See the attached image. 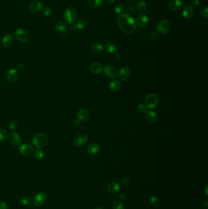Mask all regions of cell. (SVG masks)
Wrapping results in <instances>:
<instances>
[{"instance_id":"38","label":"cell","mask_w":208,"mask_h":209,"mask_svg":"<svg viewBox=\"0 0 208 209\" xmlns=\"http://www.w3.org/2000/svg\"><path fill=\"white\" fill-rule=\"evenodd\" d=\"M124 206L120 201H116L113 204V209H124Z\"/></svg>"},{"instance_id":"24","label":"cell","mask_w":208,"mask_h":209,"mask_svg":"<svg viewBox=\"0 0 208 209\" xmlns=\"http://www.w3.org/2000/svg\"><path fill=\"white\" fill-rule=\"evenodd\" d=\"M103 50H104L103 45L99 43L94 44L91 46V51L93 54H96V55L100 54L103 51Z\"/></svg>"},{"instance_id":"34","label":"cell","mask_w":208,"mask_h":209,"mask_svg":"<svg viewBox=\"0 0 208 209\" xmlns=\"http://www.w3.org/2000/svg\"><path fill=\"white\" fill-rule=\"evenodd\" d=\"M114 11L117 14L120 15V14H121L123 13V12L125 11V9H124V7L121 4H117V6H115Z\"/></svg>"},{"instance_id":"53","label":"cell","mask_w":208,"mask_h":209,"mask_svg":"<svg viewBox=\"0 0 208 209\" xmlns=\"http://www.w3.org/2000/svg\"><path fill=\"white\" fill-rule=\"evenodd\" d=\"M95 209H103L102 208H101V207H97V208H95Z\"/></svg>"},{"instance_id":"33","label":"cell","mask_w":208,"mask_h":209,"mask_svg":"<svg viewBox=\"0 0 208 209\" xmlns=\"http://www.w3.org/2000/svg\"><path fill=\"white\" fill-rule=\"evenodd\" d=\"M200 16L204 18V19H206L208 18V7H205L203 8H202L200 11Z\"/></svg>"},{"instance_id":"22","label":"cell","mask_w":208,"mask_h":209,"mask_svg":"<svg viewBox=\"0 0 208 209\" xmlns=\"http://www.w3.org/2000/svg\"><path fill=\"white\" fill-rule=\"evenodd\" d=\"M14 42V37L12 34H7L5 35L2 39V44L6 47L11 46Z\"/></svg>"},{"instance_id":"8","label":"cell","mask_w":208,"mask_h":209,"mask_svg":"<svg viewBox=\"0 0 208 209\" xmlns=\"http://www.w3.org/2000/svg\"><path fill=\"white\" fill-rule=\"evenodd\" d=\"M88 141V138L84 134H77L74 138V144L78 147H83L85 146Z\"/></svg>"},{"instance_id":"11","label":"cell","mask_w":208,"mask_h":209,"mask_svg":"<svg viewBox=\"0 0 208 209\" xmlns=\"http://www.w3.org/2000/svg\"><path fill=\"white\" fill-rule=\"evenodd\" d=\"M149 19L148 16L145 14H140L137 15L135 20V24L140 27H145L148 25Z\"/></svg>"},{"instance_id":"44","label":"cell","mask_w":208,"mask_h":209,"mask_svg":"<svg viewBox=\"0 0 208 209\" xmlns=\"http://www.w3.org/2000/svg\"><path fill=\"white\" fill-rule=\"evenodd\" d=\"M200 2L199 0H193L191 5L193 6V7H196L200 6Z\"/></svg>"},{"instance_id":"45","label":"cell","mask_w":208,"mask_h":209,"mask_svg":"<svg viewBox=\"0 0 208 209\" xmlns=\"http://www.w3.org/2000/svg\"><path fill=\"white\" fill-rule=\"evenodd\" d=\"M119 199L122 201H125L126 199V194H125V193H121L120 195L119 196Z\"/></svg>"},{"instance_id":"6","label":"cell","mask_w":208,"mask_h":209,"mask_svg":"<svg viewBox=\"0 0 208 209\" xmlns=\"http://www.w3.org/2000/svg\"><path fill=\"white\" fill-rule=\"evenodd\" d=\"M171 27V24L169 21L163 20L160 22L157 26V32L161 34H166L170 30Z\"/></svg>"},{"instance_id":"39","label":"cell","mask_w":208,"mask_h":209,"mask_svg":"<svg viewBox=\"0 0 208 209\" xmlns=\"http://www.w3.org/2000/svg\"><path fill=\"white\" fill-rule=\"evenodd\" d=\"M9 127L11 130H15L17 129L18 127V122L17 120H13L10 123V125H9Z\"/></svg>"},{"instance_id":"52","label":"cell","mask_w":208,"mask_h":209,"mask_svg":"<svg viewBox=\"0 0 208 209\" xmlns=\"http://www.w3.org/2000/svg\"><path fill=\"white\" fill-rule=\"evenodd\" d=\"M205 192H206V196H208V185L206 186V188H205Z\"/></svg>"},{"instance_id":"12","label":"cell","mask_w":208,"mask_h":209,"mask_svg":"<svg viewBox=\"0 0 208 209\" xmlns=\"http://www.w3.org/2000/svg\"><path fill=\"white\" fill-rule=\"evenodd\" d=\"M131 70L130 68L128 67H122L119 70V78L122 81H126L131 76Z\"/></svg>"},{"instance_id":"50","label":"cell","mask_w":208,"mask_h":209,"mask_svg":"<svg viewBox=\"0 0 208 209\" xmlns=\"http://www.w3.org/2000/svg\"><path fill=\"white\" fill-rule=\"evenodd\" d=\"M80 121L79 120H76L75 121H74V124H75V125H79V124H80Z\"/></svg>"},{"instance_id":"48","label":"cell","mask_w":208,"mask_h":209,"mask_svg":"<svg viewBox=\"0 0 208 209\" xmlns=\"http://www.w3.org/2000/svg\"><path fill=\"white\" fill-rule=\"evenodd\" d=\"M116 0H104V1L107 3V4H111L112 2H114Z\"/></svg>"},{"instance_id":"1","label":"cell","mask_w":208,"mask_h":209,"mask_svg":"<svg viewBox=\"0 0 208 209\" xmlns=\"http://www.w3.org/2000/svg\"><path fill=\"white\" fill-rule=\"evenodd\" d=\"M117 23L120 30L126 34H131L136 29V24L134 18L128 14H121L119 15Z\"/></svg>"},{"instance_id":"29","label":"cell","mask_w":208,"mask_h":209,"mask_svg":"<svg viewBox=\"0 0 208 209\" xmlns=\"http://www.w3.org/2000/svg\"><path fill=\"white\" fill-rule=\"evenodd\" d=\"M103 0H87L90 7L92 8H98L102 6Z\"/></svg>"},{"instance_id":"13","label":"cell","mask_w":208,"mask_h":209,"mask_svg":"<svg viewBox=\"0 0 208 209\" xmlns=\"http://www.w3.org/2000/svg\"><path fill=\"white\" fill-rule=\"evenodd\" d=\"M104 72L106 76L109 78L114 79L117 76V69L112 66H107L104 68Z\"/></svg>"},{"instance_id":"31","label":"cell","mask_w":208,"mask_h":209,"mask_svg":"<svg viewBox=\"0 0 208 209\" xmlns=\"http://www.w3.org/2000/svg\"><path fill=\"white\" fill-rule=\"evenodd\" d=\"M137 9L140 12H144L147 9V4L143 0H140L137 2L136 4Z\"/></svg>"},{"instance_id":"26","label":"cell","mask_w":208,"mask_h":209,"mask_svg":"<svg viewBox=\"0 0 208 209\" xmlns=\"http://www.w3.org/2000/svg\"><path fill=\"white\" fill-rule=\"evenodd\" d=\"M106 50L109 53L112 54V55H115L117 53V51H118L117 46L112 42H108L106 44Z\"/></svg>"},{"instance_id":"4","label":"cell","mask_w":208,"mask_h":209,"mask_svg":"<svg viewBox=\"0 0 208 209\" xmlns=\"http://www.w3.org/2000/svg\"><path fill=\"white\" fill-rule=\"evenodd\" d=\"M159 103V98L154 93H150L148 94L145 98V104L148 109L155 108Z\"/></svg>"},{"instance_id":"25","label":"cell","mask_w":208,"mask_h":209,"mask_svg":"<svg viewBox=\"0 0 208 209\" xmlns=\"http://www.w3.org/2000/svg\"><path fill=\"white\" fill-rule=\"evenodd\" d=\"M54 28L57 32L63 33V32H65L67 30L68 27L65 23L63 22H58L55 24Z\"/></svg>"},{"instance_id":"32","label":"cell","mask_w":208,"mask_h":209,"mask_svg":"<svg viewBox=\"0 0 208 209\" xmlns=\"http://www.w3.org/2000/svg\"><path fill=\"white\" fill-rule=\"evenodd\" d=\"M44 152L40 149L37 150L34 153V157L37 160H40L44 157Z\"/></svg>"},{"instance_id":"35","label":"cell","mask_w":208,"mask_h":209,"mask_svg":"<svg viewBox=\"0 0 208 209\" xmlns=\"http://www.w3.org/2000/svg\"><path fill=\"white\" fill-rule=\"evenodd\" d=\"M7 134L6 130L0 129V142L4 141L7 138Z\"/></svg>"},{"instance_id":"49","label":"cell","mask_w":208,"mask_h":209,"mask_svg":"<svg viewBox=\"0 0 208 209\" xmlns=\"http://www.w3.org/2000/svg\"><path fill=\"white\" fill-rule=\"evenodd\" d=\"M114 57H115V58L116 59V60H119L120 58V55L119 54H118V53H116V54H115L114 55Z\"/></svg>"},{"instance_id":"20","label":"cell","mask_w":208,"mask_h":209,"mask_svg":"<svg viewBox=\"0 0 208 209\" xmlns=\"http://www.w3.org/2000/svg\"><path fill=\"white\" fill-rule=\"evenodd\" d=\"M6 76L9 81L14 82L17 80L19 76V72L17 70L14 69H12L7 72Z\"/></svg>"},{"instance_id":"23","label":"cell","mask_w":208,"mask_h":209,"mask_svg":"<svg viewBox=\"0 0 208 209\" xmlns=\"http://www.w3.org/2000/svg\"><path fill=\"white\" fill-rule=\"evenodd\" d=\"M87 150V152L90 155H96L100 152V148L97 144L92 143L88 146Z\"/></svg>"},{"instance_id":"43","label":"cell","mask_w":208,"mask_h":209,"mask_svg":"<svg viewBox=\"0 0 208 209\" xmlns=\"http://www.w3.org/2000/svg\"><path fill=\"white\" fill-rule=\"evenodd\" d=\"M7 209V203L4 201H0V209Z\"/></svg>"},{"instance_id":"46","label":"cell","mask_w":208,"mask_h":209,"mask_svg":"<svg viewBox=\"0 0 208 209\" xmlns=\"http://www.w3.org/2000/svg\"><path fill=\"white\" fill-rule=\"evenodd\" d=\"M24 67H25V66H24V64L23 63H19L17 66V69L18 70H23L24 69Z\"/></svg>"},{"instance_id":"18","label":"cell","mask_w":208,"mask_h":209,"mask_svg":"<svg viewBox=\"0 0 208 209\" xmlns=\"http://www.w3.org/2000/svg\"><path fill=\"white\" fill-rule=\"evenodd\" d=\"M145 116L147 120L151 123H155L158 119V116L156 113L149 109L145 113Z\"/></svg>"},{"instance_id":"7","label":"cell","mask_w":208,"mask_h":209,"mask_svg":"<svg viewBox=\"0 0 208 209\" xmlns=\"http://www.w3.org/2000/svg\"><path fill=\"white\" fill-rule=\"evenodd\" d=\"M17 39L21 42H26L29 39V34L26 31L20 28L16 30L14 32Z\"/></svg>"},{"instance_id":"37","label":"cell","mask_w":208,"mask_h":209,"mask_svg":"<svg viewBox=\"0 0 208 209\" xmlns=\"http://www.w3.org/2000/svg\"><path fill=\"white\" fill-rule=\"evenodd\" d=\"M150 201H151V203L152 204V206L154 207H157L158 206V204H159V200L158 199L155 197V196H153L151 197L150 199Z\"/></svg>"},{"instance_id":"27","label":"cell","mask_w":208,"mask_h":209,"mask_svg":"<svg viewBox=\"0 0 208 209\" xmlns=\"http://www.w3.org/2000/svg\"><path fill=\"white\" fill-rule=\"evenodd\" d=\"M107 190L109 193L112 194H115L119 192L120 185L117 182H111L108 185Z\"/></svg>"},{"instance_id":"2","label":"cell","mask_w":208,"mask_h":209,"mask_svg":"<svg viewBox=\"0 0 208 209\" xmlns=\"http://www.w3.org/2000/svg\"><path fill=\"white\" fill-rule=\"evenodd\" d=\"M48 138L46 134L43 133H39L35 134L32 138L33 145L38 149H41L48 144Z\"/></svg>"},{"instance_id":"5","label":"cell","mask_w":208,"mask_h":209,"mask_svg":"<svg viewBox=\"0 0 208 209\" xmlns=\"http://www.w3.org/2000/svg\"><path fill=\"white\" fill-rule=\"evenodd\" d=\"M47 201V196L44 192H39L33 197L32 202L33 204L36 207H40L44 205Z\"/></svg>"},{"instance_id":"10","label":"cell","mask_w":208,"mask_h":209,"mask_svg":"<svg viewBox=\"0 0 208 209\" xmlns=\"http://www.w3.org/2000/svg\"><path fill=\"white\" fill-rule=\"evenodd\" d=\"M44 7L43 3L39 0H34L32 1L30 4V11L33 14H36L39 12Z\"/></svg>"},{"instance_id":"3","label":"cell","mask_w":208,"mask_h":209,"mask_svg":"<svg viewBox=\"0 0 208 209\" xmlns=\"http://www.w3.org/2000/svg\"><path fill=\"white\" fill-rule=\"evenodd\" d=\"M77 11L73 7H68L65 9L64 13V18L65 21L70 24H73L77 19Z\"/></svg>"},{"instance_id":"28","label":"cell","mask_w":208,"mask_h":209,"mask_svg":"<svg viewBox=\"0 0 208 209\" xmlns=\"http://www.w3.org/2000/svg\"><path fill=\"white\" fill-rule=\"evenodd\" d=\"M121 85L120 81L119 80H112L110 83H109V89L111 90L112 91L114 92H117L121 88Z\"/></svg>"},{"instance_id":"30","label":"cell","mask_w":208,"mask_h":209,"mask_svg":"<svg viewBox=\"0 0 208 209\" xmlns=\"http://www.w3.org/2000/svg\"><path fill=\"white\" fill-rule=\"evenodd\" d=\"M20 201H21V204L25 206L30 207V206H31V205L32 204V201L31 199L28 196H23L21 197Z\"/></svg>"},{"instance_id":"9","label":"cell","mask_w":208,"mask_h":209,"mask_svg":"<svg viewBox=\"0 0 208 209\" xmlns=\"http://www.w3.org/2000/svg\"><path fill=\"white\" fill-rule=\"evenodd\" d=\"M9 142L14 146H18L21 144L22 140L20 136L15 132H12L7 136Z\"/></svg>"},{"instance_id":"42","label":"cell","mask_w":208,"mask_h":209,"mask_svg":"<svg viewBox=\"0 0 208 209\" xmlns=\"http://www.w3.org/2000/svg\"><path fill=\"white\" fill-rule=\"evenodd\" d=\"M130 182H131L130 178L126 177L121 180V184L123 185H127L130 183Z\"/></svg>"},{"instance_id":"16","label":"cell","mask_w":208,"mask_h":209,"mask_svg":"<svg viewBox=\"0 0 208 209\" xmlns=\"http://www.w3.org/2000/svg\"><path fill=\"white\" fill-rule=\"evenodd\" d=\"M168 7L172 11H178L182 7V2L181 0H172L168 3Z\"/></svg>"},{"instance_id":"19","label":"cell","mask_w":208,"mask_h":209,"mask_svg":"<svg viewBox=\"0 0 208 209\" xmlns=\"http://www.w3.org/2000/svg\"><path fill=\"white\" fill-rule=\"evenodd\" d=\"M77 117L78 120H79L81 122H84L89 119V114L88 111L86 110V109H81L78 111Z\"/></svg>"},{"instance_id":"47","label":"cell","mask_w":208,"mask_h":209,"mask_svg":"<svg viewBox=\"0 0 208 209\" xmlns=\"http://www.w3.org/2000/svg\"><path fill=\"white\" fill-rule=\"evenodd\" d=\"M203 209H208V201H206L203 205Z\"/></svg>"},{"instance_id":"14","label":"cell","mask_w":208,"mask_h":209,"mask_svg":"<svg viewBox=\"0 0 208 209\" xmlns=\"http://www.w3.org/2000/svg\"><path fill=\"white\" fill-rule=\"evenodd\" d=\"M19 151L23 155L30 156L33 153L34 149H33V148L31 145L26 143V144H23L20 146Z\"/></svg>"},{"instance_id":"36","label":"cell","mask_w":208,"mask_h":209,"mask_svg":"<svg viewBox=\"0 0 208 209\" xmlns=\"http://www.w3.org/2000/svg\"><path fill=\"white\" fill-rule=\"evenodd\" d=\"M137 109L138 112L141 113H145L147 112V111L149 109L147 108V107L145 106V104H139Z\"/></svg>"},{"instance_id":"15","label":"cell","mask_w":208,"mask_h":209,"mask_svg":"<svg viewBox=\"0 0 208 209\" xmlns=\"http://www.w3.org/2000/svg\"><path fill=\"white\" fill-rule=\"evenodd\" d=\"M193 14V7L191 4H186L182 9V15L186 19H190Z\"/></svg>"},{"instance_id":"21","label":"cell","mask_w":208,"mask_h":209,"mask_svg":"<svg viewBox=\"0 0 208 209\" xmlns=\"http://www.w3.org/2000/svg\"><path fill=\"white\" fill-rule=\"evenodd\" d=\"M87 27V23L84 20H81L76 23H73L71 28L73 30H85Z\"/></svg>"},{"instance_id":"40","label":"cell","mask_w":208,"mask_h":209,"mask_svg":"<svg viewBox=\"0 0 208 209\" xmlns=\"http://www.w3.org/2000/svg\"><path fill=\"white\" fill-rule=\"evenodd\" d=\"M159 33L156 31H153L150 34V38L152 40H157L159 38Z\"/></svg>"},{"instance_id":"51","label":"cell","mask_w":208,"mask_h":209,"mask_svg":"<svg viewBox=\"0 0 208 209\" xmlns=\"http://www.w3.org/2000/svg\"><path fill=\"white\" fill-rule=\"evenodd\" d=\"M181 2L183 3V2H185V3H187V2H189L191 0H181Z\"/></svg>"},{"instance_id":"17","label":"cell","mask_w":208,"mask_h":209,"mask_svg":"<svg viewBox=\"0 0 208 209\" xmlns=\"http://www.w3.org/2000/svg\"><path fill=\"white\" fill-rule=\"evenodd\" d=\"M90 70L92 73L95 75H98L100 74L103 70V66L100 62H93L90 65Z\"/></svg>"},{"instance_id":"41","label":"cell","mask_w":208,"mask_h":209,"mask_svg":"<svg viewBox=\"0 0 208 209\" xmlns=\"http://www.w3.org/2000/svg\"><path fill=\"white\" fill-rule=\"evenodd\" d=\"M43 12H44V15H46V16H49V15L51 14L52 10L50 7H45L44 9V11H43Z\"/></svg>"}]
</instances>
